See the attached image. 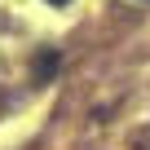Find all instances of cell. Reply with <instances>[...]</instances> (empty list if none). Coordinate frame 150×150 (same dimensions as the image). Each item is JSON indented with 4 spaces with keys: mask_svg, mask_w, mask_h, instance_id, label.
Wrapping results in <instances>:
<instances>
[{
    "mask_svg": "<svg viewBox=\"0 0 150 150\" xmlns=\"http://www.w3.org/2000/svg\"><path fill=\"white\" fill-rule=\"evenodd\" d=\"M53 5H66V0H53Z\"/></svg>",
    "mask_w": 150,
    "mask_h": 150,
    "instance_id": "7a4b0ae2",
    "label": "cell"
},
{
    "mask_svg": "<svg viewBox=\"0 0 150 150\" xmlns=\"http://www.w3.org/2000/svg\"><path fill=\"white\" fill-rule=\"evenodd\" d=\"M53 71H57V57L53 53H40L35 57V80H44V75H53Z\"/></svg>",
    "mask_w": 150,
    "mask_h": 150,
    "instance_id": "6da1fadb",
    "label": "cell"
}]
</instances>
